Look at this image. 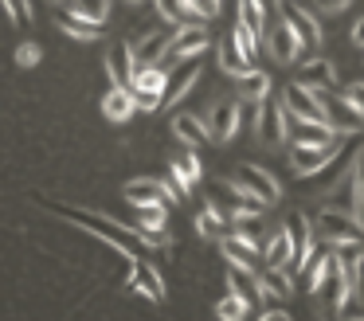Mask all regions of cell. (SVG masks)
Listing matches in <instances>:
<instances>
[{
    "mask_svg": "<svg viewBox=\"0 0 364 321\" xmlns=\"http://www.w3.org/2000/svg\"><path fill=\"white\" fill-rule=\"evenodd\" d=\"M360 180H364V169H360V161L353 164V169L345 172V177L337 180V184L325 192V208H333V211H345V216H360V204H364V196H360Z\"/></svg>",
    "mask_w": 364,
    "mask_h": 321,
    "instance_id": "cell-1",
    "label": "cell"
},
{
    "mask_svg": "<svg viewBox=\"0 0 364 321\" xmlns=\"http://www.w3.org/2000/svg\"><path fill=\"white\" fill-rule=\"evenodd\" d=\"M317 235H321L325 247H341V243H356L364 235V223L353 216H345V211H333L325 208L321 219H317Z\"/></svg>",
    "mask_w": 364,
    "mask_h": 321,
    "instance_id": "cell-2",
    "label": "cell"
},
{
    "mask_svg": "<svg viewBox=\"0 0 364 321\" xmlns=\"http://www.w3.org/2000/svg\"><path fill=\"white\" fill-rule=\"evenodd\" d=\"M282 106L290 110V117H298V122H317V125H329V117H325L321 102H317L314 90H306V86L290 83L282 90Z\"/></svg>",
    "mask_w": 364,
    "mask_h": 321,
    "instance_id": "cell-3",
    "label": "cell"
},
{
    "mask_svg": "<svg viewBox=\"0 0 364 321\" xmlns=\"http://www.w3.org/2000/svg\"><path fill=\"white\" fill-rule=\"evenodd\" d=\"M235 184H243L247 192H251L255 200H262V204H278V200H282L278 180L270 177L267 169H259V164H239V169H235Z\"/></svg>",
    "mask_w": 364,
    "mask_h": 321,
    "instance_id": "cell-4",
    "label": "cell"
},
{
    "mask_svg": "<svg viewBox=\"0 0 364 321\" xmlns=\"http://www.w3.org/2000/svg\"><path fill=\"white\" fill-rule=\"evenodd\" d=\"M314 94H317V102H321V110H325V117H329L333 130H348V133L364 130V117L356 114L341 94H329V90H314Z\"/></svg>",
    "mask_w": 364,
    "mask_h": 321,
    "instance_id": "cell-5",
    "label": "cell"
},
{
    "mask_svg": "<svg viewBox=\"0 0 364 321\" xmlns=\"http://www.w3.org/2000/svg\"><path fill=\"white\" fill-rule=\"evenodd\" d=\"M333 153H337L333 145H294L290 169L298 172V177H317V172L333 161Z\"/></svg>",
    "mask_w": 364,
    "mask_h": 321,
    "instance_id": "cell-6",
    "label": "cell"
},
{
    "mask_svg": "<svg viewBox=\"0 0 364 321\" xmlns=\"http://www.w3.org/2000/svg\"><path fill=\"white\" fill-rule=\"evenodd\" d=\"M301 47H306V39L294 31L290 20H282V23L270 28V55H274V63H294L301 55Z\"/></svg>",
    "mask_w": 364,
    "mask_h": 321,
    "instance_id": "cell-7",
    "label": "cell"
},
{
    "mask_svg": "<svg viewBox=\"0 0 364 321\" xmlns=\"http://www.w3.org/2000/svg\"><path fill=\"white\" fill-rule=\"evenodd\" d=\"M286 231L294 239V263H298V270H309V263H314V231H309V219L294 211L286 219Z\"/></svg>",
    "mask_w": 364,
    "mask_h": 321,
    "instance_id": "cell-8",
    "label": "cell"
},
{
    "mask_svg": "<svg viewBox=\"0 0 364 321\" xmlns=\"http://www.w3.org/2000/svg\"><path fill=\"white\" fill-rule=\"evenodd\" d=\"M259 137L267 141V145H282L286 141V114L278 102H262L259 106Z\"/></svg>",
    "mask_w": 364,
    "mask_h": 321,
    "instance_id": "cell-9",
    "label": "cell"
},
{
    "mask_svg": "<svg viewBox=\"0 0 364 321\" xmlns=\"http://www.w3.org/2000/svg\"><path fill=\"white\" fill-rule=\"evenodd\" d=\"M255 294L262 298V302H270V298H278V302H286V298L294 294V282L286 270H274V266H267V270L255 278Z\"/></svg>",
    "mask_w": 364,
    "mask_h": 321,
    "instance_id": "cell-10",
    "label": "cell"
},
{
    "mask_svg": "<svg viewBox=\"0 0 364 321\" xmlns=\"http://www.w3.org/2000/svg\"><path fill=\"white\" fill-rule=\"evenodd\" d=\"M360 149H364V141H356V137H353V141H348V145H341L337 153H333V161H329V164H325V169H321V172H325V184H321L325 192H329V188L337 184V180H341V177H345V172H348V169H353V164H356V157H360Z\"/></svg>",
    "mask_w": 364,
    "mask_h": 321,
    "instance_id": "cell-11",
    "label": "cell"
},
{
    "mask_svg": "<svg viewBox=\"0 0 364 321\" xmlns=\"http://www.w3.org/2000/svg\"><path fill=\"white\" fill-rule=\"evenodd\" d=\"M286 133L294 137V145H333V137H337V130H333V125L298 122V117H294V122L286 125Z\"/></svg>",
    "mask_w": 364,
    "mask_h": 321,
    "instance_id": "cell-12",
    "label": "cell"
},
{
    "mask_svg": "<svg viewBox=\"0 0 364 321\" xmlns=\"http://www.w3.org/2000/svg\"><path fill=\"white\" fill-rule=\"evenodd\" d=\"M333 83H337V70L329 59H309L298 70V86H306V90H329Z\"/></svg>",
    "mask_w": 364,
    "mask_h": 321,
    "instance_id": "cell-13",
    "label": "cell"
},
{
    "mask_svg": "<svg viewBox=\"0 0 364 321\" xmlns=\"http://www.w3.org/2000/svg\"><path fill=\"white\" fill-rule=\"evenodd\" d=\"M235 130H239V106L235 102H220V106L212 110V137L215 141H231L235 137Z\"/></svg>",
    "mask_w": 364,
    "mask_h": 321,
    "instance_id": "cell-14",
    "label": "cell"
},
{
    "mask_svg": "<svg viewBox=\"0 0 364 321\" xmlns=\"http://www.w3.org/2000/svg\"><path fill=\"white\" fill-rule=\"evenodd\" d=\"M223 243V255L231 258V266H247V270H255V263H259V251H255V243L247 239V235H228Z\"/></svg>",
    "mask_w": 364,
    "mask_h": 321,
    "instance_id": "cell-15",
    "label": "cell"
},
{
    "mask_svg": "<svg viewBox=\"0 0 364 321\" xmlns=\"http://www.w3.org/2000/svg\"><path fill=\"white\" fill-rule=\"evenodd\" d=\"M262 258H267V266H274V270H286V266L294 263V239H290V231H278L274 239H270V247L262 251Z\"/></svg>",
    "mask_w": 364,
    "mask_h": 321,
    "instance_id": "cell-16",
    "label": "cell"
},
{
    "mask_svg": "<svg viewBox=\"0 0 364 321\" xmlns=\"http://www.w3.org/2000/svg\"><path fill=\"white\" fill-rule=\"evenodd\" d=\"M333 266H337V251H321V258L317 263H309V278H306V290L309 294H321L325 290V282H329V274H333Z\"/></svg>",
    "mask_w": 364,
    "mask_h": 321,
    "instance_id": "cell-17",
    "label": "cell"
},
{
    "mask_svg": "<svg viewBox=\"0 0 364 321\" xmlns=\"http://www.w3.org/2000/svg\"><path fill=\"white\" fill-rule=\"evenodd\" d=\"M204 47H208V31L200 28V23H188V28H181V36L173 39V51L184 55V59H188V55H200Z\"/></svg>",
    "mask_w": 364,
    "mask_h": 321,
    "instance_id": "cell-18",
    "label": "cell"
},
{
    "mask_svg": "<svg viewBox=\"0 0 364 321\" xmlns=\"http://www.w3.org/2000/svg\"><path fill=\"white\" fill-rule=\"evenodd\" d=\"M286 20L294 23V31H298L306 43H321V23H317L306 8H286Z\"/></svg>",
    "mask_w": 364,
    "mask_h": 321,
    "instance_id": "cell-19",
    "label": "cell"
},
{
    "mask_svg": "<svg viewBox=\"0 0 364 321\" xmlns=\"http://www.w3.org/2000/svg\"><path fill=\"white\" fill-rule=\"evenodd\" d=\"M235 78H239V94L251 98V102H262L270 94V78L262 75V70H243V75H235Z\"/></svg>",
    "mask_w": 364,
    "mask_h": 321,
    "instance_id": "cell-20",
    "label": "cell"
},
{
    "mask_svg": "<svg viewBox=\"0 0 364 321\" xmlns=\"http://www.w3.org/2000/svg\"><path fill=\"white\" fill-rule=\"evenodd\" d=\"M247 55H243V47L235 43V39H223V47H220V67L228 70V75H243V70H251L247 67Z\"/></svg>",
    "mask_w": 364,
    "mask_h": 321,
    "instance_id": "cell-21",
    "label": "cell"
},
{
    "mask_svg": "<svg viewBox=\"0 0 364 321\" xmlns=\"http://www.w3.org/2000/svg\"><path fill=\"white\" fill-rule=\"evenodd\" d=\"M337 263H341V270H345L348 278L356 282V274H360V266H364V247H360V239H356V243H341V247H337Z\"/></svg>",
    "mask_w": 364,
    "mask_h": 321,
    "instance_id": "cell-22",
    "label": "cell"
},
{
    "mask_svg": "<svg viewBox=\"0 0 364 321\" xmlns=\"http://www.w3.org/2000/svg\"><path fill=\"white\" fill-rule=\"evenodd\" d=\"M134 286H137V290H145V294H149L153 302H161V298H165V286H161V274L153 270V266L134 263Z\"/></svg>",
    "mask_w": 364,
    "mask_h": 321,
    "instance_id": "cell-23",
    "label": "cell"
},
{
    "mask_svg": "<svg viewBox=\"0 0 364 321\" xmlns=\"http://www.w3.org/2000/svg\"><path fill=\"white\" fill-rule=\"evenodd\" d=\"M196 227H200V235H208V239H228V235H231L228 223H223V216L215 208H208L204 216L196 219Z\"/></svg>",
    "mask_w": 364,
    "mask_h": 321,
    "instance_id": "cell-24",
    "label": "cell"
},
{
    "mask_svg": "<svg viewBox=\"0 0 364 321\" xmlns=\"http://www.w3.org/2000/svg\"><path fill=\"white\" fill-rule=\"evenodd\" d=\"M215 313H220V321H243V317H247V298L231 290V294L223 298L220 305H215Z\"/></svg>",
    "mask_w": 364,
    "mask_h": 321,
    "instance_id": "cell-25",
    "label": "cell"
},
{
    "mask_svg": "<svg viewBox=\"0 0 364 321\" xmlns=\"http://www.w3.org/2000/svg\"><path fill=\"white\" fill-rule=\"evenodd\" d=\"M196 75H200L196 63H184V67L173 75V83H168V98H173V102H176V98H184V90H188V86L196 83Z\"/></svg>",
    "mask_w": 364,
    "mask_h": 321,
    "instance_id": "cell-26",
    "label": "cell"
},
{
    "mask_svg": "<svg viewBox=\"0 0 364 321\" xmlns=\"http://www.w3.org/2000/svg\"><path fill=\"white\" fill-rule=\"evenodd\" d=\"M239 20L262 39V0H239Z\"/></svg>",
    "mask_w": 364,
    "mask_h": 321,
    "instance_id": "cell-27",
    "label": "cell"
},
{
    "mask_svg": "<svg viewBox=\"0 0 364 321\" xmlns=\"http://www.w3.org/2000/svg\"><path fill=\"white\" fill-rule=\"evenodd\" d=\"M129 200L134 204H157L161 200V184L157 180H137V184H129Z\"/></svg>",
    "mask_w": 364,
    "mask_h": 321,
    "instance_id": "cell-28",
    "label": "cell"
},
{
    "mask_svg": "<svg viewBox=\"0 0 364 321\" xmlns=\"http://www.w3.org/2000/svg\"><path fill=\"white\" fill-rule=\"evenodd\" d=\"M173 130H176V137H184L188 145H200V141H204V125H200L196 117H176Z\"/></svg>",
    "mask_w": 364,
    "mask_h": 321,
    "instance_id": "cell-29",
    "label": "cell"
},
{
    "mask_svg": "<svg viewBox=\"0 0 364 321\" xmlns=\"http://www.w3.org/2000/svg\"><path fill=\"white\" fill-rule=\"evenodd\" d=\"M231 31H235V36H231V39H235V43L243 47V55H247V59H251V55L259 51V36H255V31L247 28L243 20H235V28H231Z\"/></svg>",
    "mask_w": 364,
    "mask_h": 321,
    "instance_id": "cell-30",
    "label": "cell"
},
{
    "mask_svg": "<svg viewBox=\"0 0 364 321\" xmlns=\"http://www.w3.org/2000/svg\"><path fill=\"white\" fill-rule=\"evenodd\" d=\"M176 177H181L184 184H192V180L200 177V164H196V157H192V153H181V157H176Z\"/></svg>",
    "mask_w": 364,
    "mask_h": 321,
    "instance_id": "cell-31",
    "label": "cell"
},
{
    "mask_svg": "<svg viewBox=\"0 0 364 321\" xmlns=\"http://www.w3.org/2000/svg\"><path fill=\"white\" fill-rule=\"evenodd\" d=\"M106 114H110V117H126L129 114V98L122 90H114L110 98H106Z\"/></svg>",
    "mask_w": 364,
    "mask_h": 321,
    "instance_id": "cell-32",
    "label": "cell"
},
{
    "mask_svg": "<svg viewBox=\"0 0 364 321\" xmlns=\"http://www.w3.org/2000/svg\"><path fill=\"white\" fill-rule=\"evenodd\" d=\"M341 98H345L348 106H353L356 114L364 117V83H353V86H345V94H341Z\"/></svg>",
    "mask_w": 364,
    "mask_h": 321,
    "instance_id": "cell-33",
    "label": "cell"
},
{
    "mask_svg": "<svg viewBox=\"0 0 364 321\" xmlns=\"http://www.w3.org/2000/svg\"><path fill=\"white\" fill-rule=\"evenodd\" d=\"M141 223L149 227V231H157V227L165 223V211H161L157 204H145V211H141Z\"/></svg>",
    "mask_w": 364,
    "mask_h": 321,
    "instance_id": "cell-34",
    "label": "cell"
},
{
    "mask_svg": "<svg viewBox=\"0 0 364 321\" xmlns=\"http://www.w3.org/2000/svg\"><path fill=\"white\" fill-rule=\"evenodd\" d=\"M184 8H192L200 16H215L220 12V0H184Z\"/></svg>",
    "mask_w": 364,
    "mask_h": 321,
    "instance_id": "cell-35",
    "label": "cell"
},
{
    "mask_svg": "<svg viewBox=\"0 0 364 321\" xmlns=\"http://www.w3.org/2000/svg\"><path fill=\"white\" fill-rule=\"evenodd\" d=\"M348 0H317V8H325V12H341Z\"/></svg>",
    "mask_w": 364,
    "mask_h": 321,
    "instance_id": "cell-36",
    "label": "cell"
},
{
    "mask_svg": "<svg viewBox=\"0 0 364 321\" xmlns=\"http://www.w3.org/2000/svg\"><path fill=\"white\" fill-rule=\"evenodd\" d=\"M259 321H290V313H286V310H267Z\"/></svg>",
    "mask_w": 364,
    "mask_h": 321,
    "instance_id": "cell-37",
    "label": "cell"
},
{
    "mask_svg": "<svg viewBox=\"0 0 364 321\" xmlns=\"http://www.w3.org/2000/svg\"><path fill=\"white\" fill-rule=\"evenodd\" d=\"M353 43H356V47H364V16L353 23Z\"/></svg>",
    "mask_w": 364,
    "mask_h": 321,
    "instance_id": "cell-38",
    "label": "cell"
},
{
    "mask_svg": "<svg viewBox=\"0 0 364 321\" xmlns=\"http://www.w3.org/2000/svg\"><path fill=\"white\" fill-rule=\"evenodd\" d=\"M353 294L360 298V305H364V266H360V274H356V282H353Z\"/></svg>",
    "mask_w": 364,
    "mask_h": 321,
    "instance_id": "cell-39",
    "label": "cell"
},
{
    "mask_svg": "<svg viewBox=\"0 0 364 321\" xmlns=\"http://www.w3.org/2000/svg\"><path fill=\"white\" fill-rule=\"evenodd\" d=\"M360 169H364V157H360ZM360 196H364V180H360ZM360 223H364V204H360Z\"/></svg>",
    "mask_w": 364,
    "mask_h": 321,
    "instance_id": "cell-40",
    "label": "cell"
}]
</instances>
